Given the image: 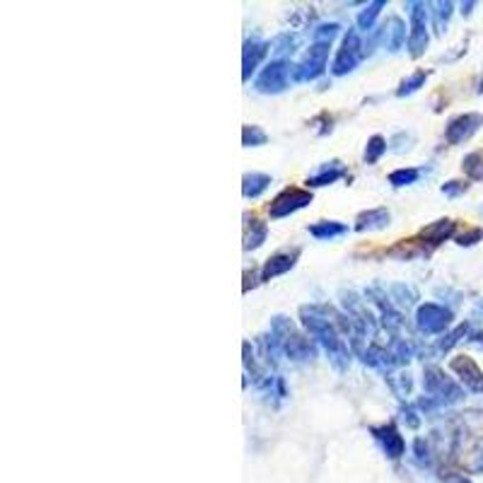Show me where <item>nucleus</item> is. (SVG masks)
<instances>
[{
	"mask_svg": "<svg viewBox=\"0 0 483 483\" xmlns=\"http://www.w3.org/2000/svg\"><path fill=\"white\" fill-rule=\"evenodd\" d=\"M300 322H302L305 331H307L312 339H317L322 343V348L326 351L329 360L339 373H343V370H348L351 365V346L346 343L343 339H341L339 329H336V324L329 319L326 312H324V305H302L300 307Z\"/></svg>",
	"mask_w": 483,
	"mask_h": 483,
	"instance_id": "f257e3e1",
	"label": "nucleus"
},
{
	"mask_svg": "<svg viewBox=\"0 0 483 483\" xmlns=\"http://www.w3.org/2000/svg\"><path fill=\"white\" fill-rule=\"evenodd\" d=\"M271 334L275 336V341H278L283 356L288 358V360H295V363H307V360H314L317 358V346L312 343V339H307L300 329L292 324L288 317H273L271 319Z\"/></svg>",
	"mask_w": 483,
	"mask_h": 483,
	"instance_id": "f03ea898",
	"label": "nucleus"
},
{
	"mask_svg": "<svg viewBox=\"0 0 483 483\" xmlns=\"http://www.w3.org/2000/svg\"><path fill=\"white\" fill-rule=\"evenodd\" d=\"M423 390H426L428 397H433L435 402H440L443 406L457 404L464 399L462 387L452 377H447L440 368H435V365H428L423 370Z\"/></svg>",
	"mask_w": 483,
	"mask_h": 483,
	"instance_id": "7ed1b4c3",
	"label": "nucleus"
},
{
	"mask_svg": "<svg viewBox=\"0 0 483 483\" xmlns=\"http://www.w3.org/2000/svg\"><path fill=\"white\" fill-rule=\"evenodd\" d=\"M329 49H331L329 41H314V44L307 49V54L302 56V61L292 66L290 80L309 82V80H317L319 75H324V70H326V61H329Z\"/></svg>",
	"mask_w": 483,
	"mask_h": 483,
	"instance_id": "20e7f679",
	"label": "nucleus"
},
{
	"mask_svg": "<svg viewBox=\"0 0 483 483\" xmlns=\"http://www.w3.org/2000/svg\"><path fill=\"white\" fill-rule=\"evenodd\" d=\"M452 319H455L452 309L445 307V305H438V302H423V305H418V309H416V329L423 336L445 334L447 329L452 326Z\"/></svg>",
	"mask_w": 483,
	"mask_h": 483,
	"instance_id": "39448f33",
	"label": "nucleus"
},
{
	"mask_svg": "<svg viewBox=\"0 0 483 483\" xmlns=\"http://www.w3.org/2000/svg\"><path fill=\"white\" fill-rule=\"evenodd\" d=\"M409 8V54L418 58L428 49V5L426 3H406Z\"/></svg>",
	"mask_w": 483,
	"mask_h": 483,
	"instance_id": "423d86ee",
	"label": "nucleus"
},
{
	"mask_svg": "<svg viewBox=\"0 0 483 483\" xmlns=\"http://www.w3.org/2000/svg\"><path fill=\"white\" fill-rule=\"evenodd\" d=\"M365 58V41L360 39V32L358 29H348L343 37V44H341L339 54L334 58L331 73L334 75H348L358 68Z\"/></svg>",
	"mask_w": 483,
	"mask_h": 483,
	"instance_id": "0eeeda50",
	"label": "nucleus"
},
{
	"mask_svg": "<svg viewBox=\"0 0 483 483\" xmlns=\"http://www.w3.org/2000/svg\"><path fill=\"white\" fill-rule=\"evenodd\" d=\"M290 70H292V63H288L285 58H275V61H271L266 68L258 73V78L254 82L256 92L261 94H280L288 90V82H290Z\"/></svg>",
	"mask_w": 483,
	"mask_h": 483,
	"instance_id": "6e6552de",
	"label": "nucleus"
},
{
	"mask_svg": "<svg viewBox=\"0 0 483 483\" xmlns=\"http://www.w3.org/2000/svg\"><path fill=\"white\" fill-rule=\"evenodd\" d=\"M312 191H305V188H285V191H280L278 196L271 201L268 205V215L273 217V220H280V217H288L292 213H297V210L307 208L312 203Z\"/></svg>",
	"mask_w": 483,
	"mask_h": 483,
	"instance_id": "1a4fd4ad",
	"label": "nucleus"
},
{
	"mask_svg": "<svg viewBox=\"0 0 483 483\" xmlns=\"http://www.w3.org/2000/svg\"><path fill=\"white\" fill-rule=\"evenodd\" d=\"M483 126V114H476V111H469V114H459L455 116L445 128V140L450 145H459L464 140H469L479 128Z\"/></svg>",
	"mask_w": 483,
	"mask_h": 483,
	"instance_id": "9d476101",
	"label": "nucleus"
},
{
	"mask_svg": "<svg viewBox=\"0 0 483 483\" xmlns=\"http://www.w3.org/2000/svg\"><path fill=\"white\" fill-rule=\"evenodd\" d=\"M450 370L459 377L464 390H469L471 394H483V370L476 365L474 358H469V356L452 358Z\"/></svg>",
	"mask_w": 483,
	"mask_h": 483,
	"instance_id": "9b49d317",
	"label": "nucleus"
},
{
	"mask_svg": "<svg viewBox=\"0 0 483 483\" xmlns=\"http://www.w3.org/2000/svg\"><path fill=\"white\" fill-rule=\"evenodd\" d=\"M370 433H373V438L380 443L382 452H385L390 459H402L404 452H406V443L402 438V433H399V428L394 426V423H385V426H375L370 428Z\"/></svg>",
	"mask_w": 483,
	"mask_h": 483,
	"instance_id": "f8f14e48",
	"label": "nucleus"
},
{
	"mask_svg": "<svg viewBox=\"0 0 483 483\" xmlns=\"http://www.w3.org/2000/svg\"><path fill=\"white\" fill-rule=\"evenodd\" d=\"M380 41L390 54H397V51H402L404 44H409V32H406V22L402 17H387V22L380 29Z\"/></svg>",
	"mask_w": 483,
	"mask_h": 483,
	"instance_id": "ddd939ff",
	"label": "nucleus"
},
{
	"mask_svg": "<svg viewBox=\"0 0 483 483\" xmlns=\"http://www.w3.org/2000/svg\"><path fill=\"white\" fill-rule=\"evenodd\" d=\"M455 232H457V222L450 220V217H440V220L430 222V225H426L421 232H418V242L430 251L433 246H438L450 237H455Z\"/></svg>",
	"mask_w": 483,
	"mask_h": 483,
	"instance_id": "4468645a",
	"label": "nucleus"
},
{
	"mask_svg": "<svg viewBox=\"0 0 483 483\" xmlns=\"http://www.w3.org/2000/svg\"><path fill=\"white\" fill-rule=\"evenodd\" d=\"M268 51H271V44H266V41H261V39L244 41V49H242V80L244 82L251 80V73H254L258 68V63L268 56Z\"/></svg>",
	"mask_w": 483,
	"mask_h": 483,
	"instance_id": "2eb2a0df",
	"label": "nucleus"
},
{
	"mask_svg": "<svg viewBox=\"0 0 483 483\" xmlns=\"http://www.w3.org/2000/svg\"><path fill=\"white\" fill-rule=\"evenodd\" d=\"M297 258H300V249H285V251H278V254L268 256L261 268V283H268L283 273H288V271L297 263Z\"/></svg>",
	"mask_w": 483,
	"mask_h": 483,
	"instance_id": "dca6fc26",
	"label": "nucleus"
},
{
	"mask_svg": "<svg viewBox=\"0 0 483 483\" xmlns=\"http://www.w3.org/2000/svg\"><path fill=\"white\" fill-rule=\"evenodd\" d=\"M268 225L256 215H244V251H254L266 242Z\"/></svg>",
	"mask_w": 483,
	"mask_h": 483,
	"instance_id": "f3484780",
	"label": "nucleus"
},
{
	"mask_svg": "<svg viewBox=\"0 0 483 483\" xmlns=\"http://www.w3.org/2000/svg\"><path fill=\"white\" fill-rule=\"evenodd\" d=\"M392 215L387 208H373V210H363L356 217V229L358 232H370V229H385L390 225Z\"/></svg>",
	"mask_w": 483,
	"mask_h": 483,
	"instance_id": "a211bd4d",
	"label": "nucleus"
},
{
	"mask_svg": "<svg viewBox=\"0 0 483 483\" xmlns=\"http://www.w3.org/2000/svg\"><path fill=\"white\" fill-rule=\"evenodd\" d=\"M346 174H348V172H346L343 162H341V160H331V162L324 164V167H322L317 174H312V176H309V179H307V186H312V188H317V186H329V184H334V181L343 179Z\"/></svg>",
	"mask_w": 483,
	"mask_h": 483,
	"instance_id": "6ab92c4d",
	"label": "nucleus"
},
{
	"mask_svg": "<svg viewBox=\"0 0 483 483\" xmlns=\"http://www.w3.org/2000/svg\"><path fill=\"white\" fill-rule=\"evenodd\" d=\"M387 295H390L392 305L397 309H411L416 305L418 300V292L414 285H406V283H392L390 288H387Z\"/></svg>",
	"mask_w": 483,
	"mask_h": 483,
	"instance_id": "aec40b11",
	"label": "nucleus"
},
{
	"mask_svg": "<svg viewBox=\"0 0 483 483\" xmlns=\"http://www.w3.org/2000/svg\"><path fill=\"white\" fill-rule=\"evenodd\" d=\"M256 348H258V353H261L263 363H266L268 368H278L283 351H280V346H278V341H275L273 334L268 331V334L256 336Z\"/></svg>",
	"mask_w": 483,
	"mask_h": 483,
	"instance_id": "412c9836",
	"label": "nucleus"
},
{
	"mask_svg": "<svg viewBox=\"0 0 483 483\" xmlns=\"http://www.w3.org/2000/svg\"><path fill=\"white\" fill-rule=\"evenodd\" d=\"M271 186V176L263 172H246L242 176V193L244 198H258Z\"/></svg>",
	"mask_w": 483,
	"mask_h": 483,
	"instance_id": "4be33fe9",
	"label": "nucleus"
},
{
	"mask_svg": "<svg viewBox=\"0 0 483 483\" xmlns=\"http://www.w3.org/2000/svg\"><path fill=\"white\" fill-rule=\"evenodd\" d=\"M300 44H302V34L280 32L278 37L271 41V51H273V54L283 61V56H292V54H295V51L300 49Z\"/></svg>",
	"mask_w": 483,
	"mask_h": 483,
	"instance_id": "5701e85b",
	"label": "nucleus"
},
{
	"mask_svg": "<svg viewBox=\"0 0 483 483\" xmlns=\"http://www.w3.org/2000/svg\"><path fill=\"white\" fill-rule=\"evenodd\" d=\"M385 380H387V385H390V390L394 392V397H399V399L411 397V390H414V380H411L409 370H394V373L385 375Z\"/></svg>",
	"mask_w": 483,
	"mask_h": 483,
	"instance_id": "b1692460",
	"label": "nucleus"
},
{
	"mask_svg": "<svg viewBox=\"0 0 483 483\" xmlns=\"http://www.w3.org/2000/svg\"><path fill=\"white\" fill-rule=\"evenodd\" d=\"M307 229L314 239H334V237H341V234L348 232V225H346V222H339V220H319V222H314V225H309Z\"/></svg>",
	"mask_w": 483,
	"mask_h": 483,
	"instance_id": "393cba45",
	"label": "nucleus"
},
{
	"mask_svg": "<svg viewBox=\"0 0 483 483\" xmlns=\"http://www.w3.org/2000/svg\"><path fill=\"white\" fill-rule=\"evenodd\" d=\"M382 8H387V0H375V3L365 5L356 20L358 29H360V32H375V22H377V17H380Z\"/></svg>",
	"mask_w": 483,
	"mask_h": 483,
	"instance_id": "a878e982",
	"label": "nucleus"
},
{
	"mask_svg": "<svg viewBox=\"0 0 483 483\" xmlns=\"http://www.w3.org/2000/svg\"><path fill=\"white\" fill-rule=\"evenodd\" d=\"M433 29L438 37H443L447 32V25H450V17H452V10H455V3H450V0H440V3H433Z\"/></svg>",
	"mask_w": 483,
	"mask_h": 483,
	"instance_id": "bb28decb",
	"label": "nucleus"
},
{
	"mask_svg": "<svg viewBox=\"0 0 483 483\" xmlns=\"http://www.w3.org/2000/svg\"><path fill=\"white\" fill-rule=\"evenodd\" d=\"M469 329H471L469 322H464V324H459L457 329H452V331L443 334V339H438V343H435V353H450L459 343V341L467 339Z\"/></svg>",
	"mask_w": 483,
	"mask_h": 483,
	"instance_id": "cd10ccee",
	"label": "nucleus"
},
{
	"mask_svg": "<svg viewBox=\"0 0 483 483\" xmlns=\"http://www.w3.org/2000/svg\"><path fill=\"white\" fill-rule=\"evenodd\" d=\"M387 148H390V143H387L382 135H373V138L368 140V145H365L363 160L368 162V164H377V162H380V157L387 152Z\"/></svg>",
	"mask_w": 483,
	"mask_h": 483,
	"instance_id": "c85d7f7f",
	"label": "nucleus"
},
{
	"mask_svg": "<svg viewBox=\"0 0 483 483\" xmlns=\"http://www.w3.org/2000/svg\"><path fill=\"white\" fill-rule=\"evenodd\" d=\"M462 169L464 174L469 176V179L474 181H481L483 179V152H469L467 157L462 160Z\"/></svg>",
	"mask_w": 483,
	"mask_h": 483,
	"instance_id": "c756f323",
	"label": "nucleus"
},
{
	"mask_svg": "<svg viewBox=\"0 0 483 483\" xmlns=\"http://www.w3.org/2000/svg\"><path fill=\"white\" fill-rule=\"evenodd\" d=\"M428 70H416L414 75H409L402 85H399V90H397V97H409V94H414L421 90L423 85H426V80H428Z\"/></svg>",
	"mask_w": 483,
	"mask_h": 483,
	"instance_id": "7c9ffc66",
	"label": "nucleus"
},
{
	"mask_svg": "<svg viewBox=\"0 0 483 483\" xmlns=\"http://www.w3.org/2000/svg\"><path fill=\"white\" fill-rule=\"evenodd\" d=\"M268 135L261 126H244L242 128V145L244 148H258V145H266Z\"/></svg>",
	"mask_w": 483,
	"mask_h": 483,
	"instance_id": "2f4dec72",
	"label": "nucleus"
},
{
	"mask_svg": "<svg viewBox=\"0 0 483 483\" xmlns=\"http://www.w3.org/2000/svg\"><path fill=\"white\" fill-rule=\"evenodd\" d=\"M414 462H416V467H421V469H430L433 467V450H430V443L428 440H423V438H418L416 443H414Z\"/></svg>",
	"mask_w": 483,
	"mask_h": 483,
	"instance_id": "473e14b6",
	"label": "nucleus"
},
{
	"mask_svg": "<svg viewBox=\"0 0 483 483\" xmlns=\"http://www.w3.org/2000/svg\"><path fill=\"white\" fill-rule=\"evenodd\" d=\"M418 179H421V169H416V167L394 169V172L390 174V184H392V186H397V188L416 184Z\"/></svg>",
	"mask_w": 483,
	"mask_h": 483,
	"instance_id": "72a5a7b5",
	"label": "nucleus"
},
{
	"mask_svg": "<svg viewBox=\"0 0 483 483\" xmlns=\"http://www.w3.org/2000/svg\"><path fill=\"white\" fill-rule=\"evenodd\" d=\"M339 32H341V27L336 25V22H329V25H319L314 29V41H331L339 37Z\"/></svg>",
	"mask_w": 483,
	"mask_h": 483,
	"instance_id": "f704fd0d",
	"label": "nucleus"
},
{
	"mask_svg": "<svg viewBox=\"0 0 483 483\" xmlns=\"http://www.w3.org/2000/svg\"><path fill=\"white\" fill-rule=\"evenodd\" d=\"M483 237V229H467V232H462V234H457V244H462V246H469V244H474V242H479Z\"/></svg>",
	"mask_w": 483,
	"mask_h": 483,
	"instance_id": "c9c22d12",
	"label": "nucleus"
},
{
	"mask_svg": "<svg viewBox=\"0 0 483 483\" xmlns=\"http://www.w3.org/2000/svg\"><path fill=\"white\" fill-rule=\"evenodd\" d=\"M402 418H404V423L409 428H418V426H421V418H418L414 406H402Z\"/></svg>",
	"mask_w": 483,
	"mask_h": 483,
	"instance_id": "e433bc0d",
	"label": "nucleus"
},
{
	"mask_svg": "<svg viewBox=\"0 0 483 483\" xmlns=\"http://www.w3.org/2000/svg\"><path fill=\"white\" fill-rule=\"evenodd\" d=\"M469 188V184H464V181H447V184H443V193L445 196H459V193H464Z\"/></svg>",
	"mask_w": 483,
	"mask_h": 483,
	"instance_id": "4c0bfd02",
	"label": "nucleus"
},
{
	"mask_svg": "<svg viewBox=\"0 0 483 483\" xmlns=\"http://www.w3.org/2000/svg\"><path fill=\"white\" fill-rule=\"evenodd\" d=\"M469 343L474 346V348H481L483 351V331H474L469 336Z\"/></svg>",
	"mask_w": 483,
	"mask_h": 483,
	"instance_id": "58836bf2",
	"label": "nucleus"
},
{
	"mask_svg": "<svg viewBox=\"0 0 483 483\" xmlns=\"http://www.w3.org/2000/svg\"><path fill=\"white\" fill-rule=\"evenodd\" d=\"M445 483H471V481L467 479V476H462V474H447Z\"/></svg>",
	"mask_w": 483,
	"mask_h": 483,
	"instance_id": "ea45409f",
	"label": "nucleus"
},
{
	"mask_svg": "<svg viewBox=\"0 0 483 483\" xmlns=\"http://www.w3.org/2000/svg\"><path fill=\"white\" fill-rule=\"evenodd\" d=\"M471 8H474V3H464V5H462V13H464V15H469V13H471Z\"/></svg>",
	"mask_w": 483,
	"mask_h": 483,
	"instance_id": "a19ab883",
	"label": "nucleus"
},
{
	"mask_svg": "<svg viewBox=\"0 0 483 483\" xmlns=\"http://www.w3.org/2000/svg\"><path fill=\"white\" fill-rule=\"evenodd\" d=\"M479 92H483V75H481V82H479Z\"/></svg>",
	"mask_w": 483,
	"mask_h": 483,
	"instance_id": "79ce46f5",
	"label": "nucleus"
}]
</instances>
